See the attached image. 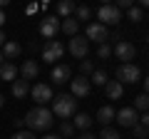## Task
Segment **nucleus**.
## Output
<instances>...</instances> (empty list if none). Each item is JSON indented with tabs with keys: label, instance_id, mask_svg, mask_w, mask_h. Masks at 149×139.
<instances>
[{
	"label": "nucleus",
	"instance_id": "nucleus-1",
	"mask_svg": "<svg viewBox=\"0 0 149 139\" xmlns=\"http://www.w3.org/2000/svg\"><path fill=\"white\" fill-rule=\"evenodd\" d=\"M25 124L30 127V132H45L55 124L52 119V109L47 107H32L30 112L25 114Z\"/></svg>",
	"mask_w": 149,
	"mask_h": 139
},
{
	"label": "nucleus",
	"instance_id": "nucleus-2",
	"mask_svg": "<svg viewBox=\"0 0 149 139\" xmlns=\"http://www.w3.org/2000/svg\"><path fill=\"white\" fill-rule=\"evenodd\" d=\"M72 114H77V99L72 95H57L52 97V117H60V119H70Z\"/></svg>",
	"mask_w": 149,
	"mask_h": 139
},
{
	"label": "nucleus",
	"instance_id": "nucleus-3",
	"mask_svg": "<svg viewBox=\"0 0 149 139\" xmlns=\"http://www.w3.org/2000/svg\"><path fill=\"white\" fill-rule=\"evenodd\" d=\"M142 80V70L137 67L134 62H127V65H119L117 67V82H122V85H134V82Z\"/></svg>",
	"mask_w": 149,
	"mask_h": 139
},
{
	"label": "nucleus",
	"instance_id": "nucleus-4",
	"mask_svg": "<svg viewBox=\"0 0 149 139\" xmlns=\"http://www.w3.org/2000/svg\"><path fill=\"white\" fill-rule=\"evenodd\" d=\"M62 55H65V47H62L60 40H47L45 42V47H42V60L45 62H57V60H62Z\"/></svg>",
	"mask_w": 149,
	"mask_h": 139
},
{
	"label": "nucleus",
	"instance_id": "nucleus-5",
	"mask_svg": "<svg viewBox=\"0 0 149 139\" xmlns=\"http://www.w3.org/2000/svg\"><path fill=\"white\" fill-rule=\"evenodd\" d=\"M30 95H32V99L37 102V107H45V104L52 102V97H55V95H52V87L45 85V82H37V85L30 90Z\"/></svg>",
	"mask_w": 149,
	"mask_h": 139
},
{
	"label": "nucleus",
	"instance_id": "nucleus-6",
	"mask_svg": "<svg viewBox=\"0 0 149 139\" xmlns=\"http://www.w3.org/2000/svg\"><path fill=\"white\" fill-rule=\"evenodd\" d=\"M85 35H87V42H100V45H104L107 42V38H109V30H107L102 22H90L87 25V30H85Z\"/></svg>",
	"mask_w": 149,
	"mask_h": 139
},
{
	"label": "nucleus",
	"instance_id": "nucleus-7",
	"mask_svg": "<svg viewBox=\"0 0 149 139\" xmlns=\"http://www.w3.org/2000/svg\"><path fill=\"white\" fill-rule=\"evenodd\" d=\"M114 119H117V124L124 127V129H132L134 124H139V117H137V112H134V107H122L119 112H114Z\"/></svg>",
	"mask_w": 149,
	"mask_h": 139
},
{
	"label": "nucleus",
	"instance_id": "nucleus-8",
	"mask_svg": "<svg viewBox=\"0 0 149 139\" xmlns=\"http://www.w3.org/2000/svg\"><path fill=\"white\" fill-rule=\"evenodd\" d=\"M97 17H100L102 25L107 27V25H117V22L122 20V13H119L114 5H102L100 10H97Z\"/></svg>",
	"mask_w": 149,
	"mask_h": 139
},
{
	"label": "nucleus",
	"instance_id": "nucleus-9",
	"mask_svg": "<svg viewBox=\"0 0 149 139\" xmlns=\"http://www.w3.org/2000/svg\"><path fill=\"white\" fill-rule=\"evenodd\" d=\"M60 25H62V22H60L57 15H47L42 22H40V35H42V38H47V40H52L55 35L60 32Z\"/></svg>",
	"mask_w": 149,
	"mask_h": 139
},
{
	"label": "nucleus",
	"instance_id": "nucleus-10",
	"mask_svg": "<svg viewBox=\"0 0 149 139\" xmlns=\"http://www.w3.org/2000/svg\"><path fill=\"white\" fill-rule=\"evenodd\" d=\"M70 52H72L77 60H87V52H90V42H87V38L74 35V38L70 40Z\"/></svg>",
	"mask_w": 149,
	"mask_h": 139
},
{
	"label": "nucleus",
	"instance_id": "nucleus-11",
	"mask_svg": "<svg viewBox=\"0 0 149 139\" xmlns=\"http://www.w3.org/2000/svg\"><path fill=\"white\" fill-rule=\"evenodd\" d=\"M70 85H72V92H70V95H72L74 99H77V97H87L90 90H92L90 77H74V80H70Z\"/></svg>",
	"mask_w": 149,
	"mask_h": 139
},
{
	"label": "nucleus",
	"instance_id": "nucleus-12",
	"mask_svg": "<svg viewBox=\"0 0 149 139\" xmlns=\"http://www.w3.org/2000/svg\"><path fill=\"white\" fill-rule=\"evenodd\" d=\"M112 52L117 55L119 60H124V65L129 62V60H134V55H137V50H134V45L132 42H124V40H119L117 45H114V50Z\"/></svg>",
	"mask_w": 149,
	"mask_h": 139
},
{
	"label": "nucleus",
	"instance_id": "nucleus-13",
	"mask_svg": "<svg viewBox=\"0 0 149 139\" xmlns=\"http://www.w3.org/2000/svg\"><path fill=\"white\" fill-rule=\"evenodd\" d=\"M50 80L55 82V85H65V82L72 80V70L67 67V65H55L52 75H50Z\"/></svg>",
	"mask_w": 149,
	"mask_h": 139
},
{
	"label": "nucleus",
	"instance_id": "nucleus-14",
	"mask_svg": "<svg viewBox=\"0 0 149 139\" xmlns=\"http://www.w3.org/2000/svg\"><path fill=\"white\" fill-rule=\"evenodd\" d=\"M20 75H22V80H35L37 75H40V65L35 62V60H25L22 62V67H20Z\"/></svg>",
	"mask_w": 149,
	"mask_h": 139
},
{
	"label": "nucleus",
	"instance_id": "nucleus-15",
	"mask_svg": "<svg viewBox=\"0 0 149 139\" xmlns=\"http://www.w3.org/2000/svg\"><path fill=\"white\" fill-rule=\"evenodd\" d=\"M104 92H107L109 99H119V97L124 95V85H122V82H117V80H107Z\"/></svg>",
	"mask_w": 149,
	"mask_h": 139
},
{
	"label": "nucleus",
	"instance_id": "nucleus-16",
	"mask_svg": "<svg viewBox=\"0 0 149 139\" xmlns=\"http://www.w3.org/2000/svg\"><path fill=\"white\" fill-rule=\"evenodd\" d=\"M0 52H3V57H5V62H8V60H15V57H20V55H22V47H20L17 42H5Z\"/></svg>",
	"mask_w": 149,
	"mask_h": 139
},
{
	"label": "nucleus",
	"instance_id": "nucleus-17",
	"mask_svg": "<svg viewBox=\"0 0 149 139\" xmlns=\"http://www.w3.org/2000/svg\"><path fill=\"white\" fill-rule=\"evenodd\" d=\"M15 77H17V67L13 62H3V65H0V80L15 82Z\"/></svg>",
	"mask_w": 149,
	"mask_h": 139
},
{
	"label": "nucleus",
	"instance_id": "nucleus-18",
	"mask_svg": "<svg viewBox=\"0 0 149 139\" xmlns=\"http://www.w3.org/2000/svg\"><path fill=\"white\" fill-rule=\"evenodd\" d=\"M92 122H95V119L90 117V114L87 112H80V114H74V129H82V132H90V127H92Z\"/></svg>",
	"mask_w": 149,
	"mask_h": 139
},
{
	"label": "nucleus",
	"instance_id": "nucleus-19",
	"mask_svg": "<svg viewBox=\"0 0 149 139\" xmlns=\"http://www.w3.org/2000/svg\"><path fill=\"white\" fill-rule=\"evenodd\" d=\"M27 92H30V82H27V80H15V82H13V97L25 99Z\"/></svg>",
	"mask_w": 149,
	"mask_h": 139
},
{
	"label": "nucleus",
	"instance_id": "nucleus-20",
	"mask_svg": "<svg viewBox=\"0 0 149 139\" xmlns=\"http://www.w3.org/2000/svg\"><path fill=\"white\" fill-rule=\"evenodd\" d=\"M97 122H100L102 127H107L109 122H114V109H112L109 104H104V107H100V112H97Z\"/></svg>",
	"mask_w": 149,
	"mask_h": 139
},
{
	"label": "nucleus",
	"instance_id": "nucleus-21",
	"mask_svg": "<svg viewBox=\"0 0 149 139\" xmlns=\"http://www.w3.org/2000/svg\"><path fill=\"white\" fill-rule=\"evenodd\" d=\"M60 30H62L65 35H70V38H74V35H77V30H80V22L74 20V17H67V20L60 25Z\"/></svg>",
	"mask_w": 149,
	"mask_h": 139
},
{
	"label": "nucleus",
	"instance_id": "nucleus-22",
	"mask_svg": "<svg viewBox=\"0 0 149 139\" xmlns=\"http://www.w3.org/2000/svg\"><path fill=\"white\" fill-rule=\"evenodd\" d=\"M74 8H77V5H74L72 0H62V3H57V15H62L65 20H67V17L74 13Z\"/></svg>",
	"mask_w": 149,
	"mask_h": 139
},
{
	"label": "nucleus",
	"instance_id": "nucleus-23",
	"mask_svg": "<svg viewBox=\"0 0 149 139\" xmlns=\"http://www.w3.org/2000/svg\"><path fill=\"white\" fill-rule=\"evenodd\" d=\"M134 112H142V114L149 112V95H144V92H142V95L134 99Z\"/></svg>",
	"mask_w": 149,
	"mask_h": 139
},
{
	"label": "nucleus",
	"instance_id": "nucleus-24",
	"mask_svg": "<svg viewBox=\"0 0 149 139\" xmlns=\"http://www.w3.org/2000/svg\"><path fill=\"white\" fill-rule=\"evenodd\" d=\"M127 20H132V22H142V20H144V10H142L139 5H132V8L127 10Z\"/></svg>",
	"mask_w": 149,
	"mask_h": 139
},
{
	"label": "nucleus",
	"instance_id": "nucleus-25",
	"mask_svg": "<svg viewBox=\"0 0 149 139\" xmlns=\"http://www.w3.org/2000/svg\"><path fill=\"white\" fill-rule=\"evenodd\" d=\"M90 85H100V87H104V85H107V72L95 70V72L90 75Z\"/></svg>",
	"mask_w": 149,
	"mask_h": 139
},
{
	"label": "nucleus",
	"instance_id": "nucleus-26",
	"mask_svg": "<svg viewBox=\"0 0 149 139\" xmlns=\"http://www.w3.org/2000/svg\"><path fill=\"white\" fill-rule=\"evenodd\" d=\"M97 139H122V134L117 129H112V127H102V132L97 134Z\"/></svg>",
	"mask_w": 149,
	"mask_h": 139
},
{
	"label": "nucleus",
	"instance_id": "nucleus-27",
	"mask_svg": "<svg viewBox=\"0 0 149 139\" xmlns=\"http://www.w3.org/2000/svg\"><path fill=\"white\" fill-rule=\"evenodd\" d=\"M74 20H77V22H80V20H90V8L77 5V8H74Z\"/></svg>",
	"mask_w": 149,
	"mask_h": 139
},
{
	"label": "nucleus",
	"instance_id": "nucleus-28",
	"mask_svg": "<svg viewBox=\"0 0 149 139\" xmlns=\"http://www.w3.org/2000/svg\"><path fill=\"white\" fill-rule=\"evenodd\" d=\"M80 72H82V77H90L92 72H95V65H92V60H82V62H80Z\"/></svg>",
	"mask_w": 149,
	"mask_h": 139
},
{
	"label": "nucleus",
	"instance_id": "nucleus-29",
	"mask_svg": "<svg viewBox=\"0 0 149 139\" xmlns=\"http://www.w3.org/2000/svg\"><path fill=\"white\" fill-rule=\"evenodd\" d=\"M132 134H134L137 139H149V129L142 127V124H134V127H132Z\"/></svg>",
	"mask_w": 149,
	"mask_h": 139
},
{
	"label": "nucleus",
	"instance_id": "nucleus-30",
	"mask_svg": "<svg viewBox=\"0 0 149 139\" xmlns=\"http://www.w3.org/2000/svg\"><path fill=\"white\" fill-rule=\"evenodd\" d=\"M60 134H62V137H72L74 134V124L72 122H62L60 124Z\"/></svg>",
	"mask_w": 149,
	"mask_h": 139
},
{
	"label": "nucleus",
	"instance_id": "nucleus-31",
	"mask_svg": "<svg viewBox=\"0 0 149 139\" xmlns=\"http://www.w3.org/2000/svg\"><path fill=\"white\" fill-rule=\"evenodd\" d=\"M109 55H112V47H109V45H100V47H97V57H100V60H107V57H109Z\"/></svg>",
	"mask_w": 149,
	"mask_h": 139
},
{
	"label": "nucleus",
	"instance_id": "nucleus-32",
	"mask_svg": "<svg viewBox=\"0 0 149 139\" xmlns=\"http://www.w3.org/2000/svg\"><path fill=\"white\" fill-rule=\"evenodd\" d=\"M10 139H37V137H35L32 132H15Z\"/></svg>",
	"mask_w": 149,
	"mask_h": 139
},
{
	"label": "nucleus",
	"instance_id": "nucleus-33",
	"mask_svg": "<svg viewBox=\"0 0 149 139\" xmlns=\"http://www.w3.org/2000/svg\"><path fill=\"white\" fill-rule=\"evenodd\" d=\"M139 124H142V127H147V129H149V112H144L142 117H139Z\"/></svg>",
	"mask_w": 149,
	"mask_h": 139
},
{
	"label": "nucleus",
	"instance_id": "nucleus-34",
	"mask_svg": "<svg viewBox=\"0 0 149 139\" xmlns=\"http://www.w3.org/2000/svg\"><path fill=\"white\" fill-rule=\"evenodd\" d=\"M80 139H97V134H92V132H82Z\"/></svg>",
	"mask_w": 149,
	"mask_h": 139
},
{
	"label": "nucleus",
	"instance_id": "nucleus-35",
	"mask_svg": "<svg viewBox=\"0 0 149 139\" xmlns=\"http://www.w3.org/2000/svg\"><path fill=\"white\" fill-rule=\"evenodd\" d=\"M144 95H149V75L144 77Z\"/></svg>",
	"mask_w": 149,
	"mask_h": 139
},
{
	"label": "nucleus",
	"instance_id": "nucleus-36",
	"mask_svg": "<svg viewBox=\"0 0 149 139\" xmlns=\"http://www.w3.org/2000/svg\"><path fill=\"white\" fill-rule=\"evenodd\" d=\"M3 45H5V32L0 30V50H3Z\"/></svg>",
	"mask_w": 149,
	"mask_h": 139
},
{
	"label": "nucleus",
	"instance_id": "nucleus-37",
	"mask_svg": "<svg viewBox=\"0 0 149 139\" xmlns=\"http://www.w3.org/2000/svg\"><path fill=\"white\" fill-rule=\"evenodd\" d=\"M5 25V10H0V27Z\"/></svg>",
	"mask_w": 149,
	"mask_h": 139
},
{
	"label": "nucleus",
	"instance_id": "nucleus-38",
	"mask_svg": "<svg viewBox=\"0 0 149 139\" xmlns=\"http://www.w3.org/2000/svg\"><path fill=\"white\" fill-rule=\"evenodd\" d=\"M42 139H62V137H57V134H45Z\"/></svg>",
	"mask_w": 149,
	"mask_h": 139
},
{
	"label": "nucleus",
	"instance_id": "nucleus-39",
	"mask_svg": "<svg viewBox=\"0 0 149 139\" xmlns=\"http://www.w3.org/2000/svg\"><path fill=\"white\" fill-rule=\"evenodd\" d=\"M3 104H5V97H3V95H0V107H3Z\"/></svg>",
	"mask_w": 149,
	"mask_h": 139
},
{
	"label": "nucleus",
	"instance_id": "nucleus-40",
	"mask_svg": "<svg viewBox=\"0 0 149 139\" xmlns=\"http://www.w3.org/2000/svg\"><path fill=\"white\" fill-rule=\"evenodd\" d=\"M3 62H5V57H3V52H0V65H3Z\"/></svg>",
	"mask_w": 149,
	"mask_h": 139
},
{
	"label": "nucleus",
	"instance_id": "nucleus-41",
	"mask_svg": "<svg viewBox=\"0 0 149 139\" xmlns=\"http://www.w3.org/2000/svg\"><path fill=\"white\" fill-rule=\"evenodd\" d=\"M147 42H149V32H147Z\"/></svg>",
	"mask_w": 149,
	"mask_h": 139
}]
</instances>
